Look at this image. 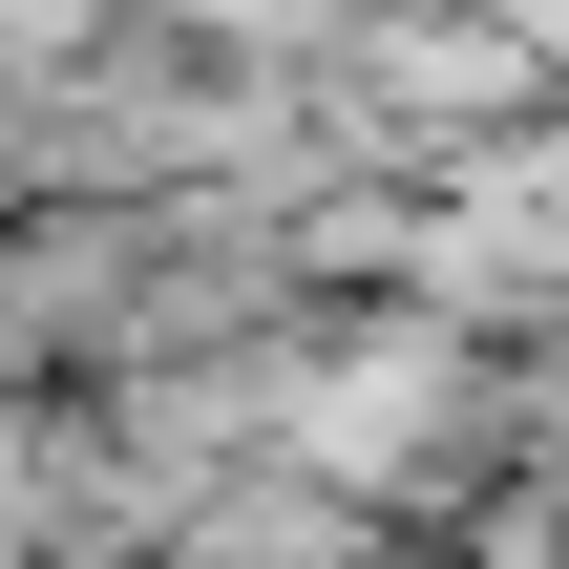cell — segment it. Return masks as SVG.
I'll return each instance as SVG.
<instances>
[{
  "instance_id": "cell-1",
  "label": "cell",
  "mask_w": 569,
  "mask_h": 569,
  "mask_svg": "<svg viewBox=\"0 0 569 569\" xmlns=\"http://www.w3.org/2000/svg\"><path fill=\"white\" fill-rule=\"evenodd\" d=\"M401 569H443V549H401Z\"/></svg>"
}]
</instances>
